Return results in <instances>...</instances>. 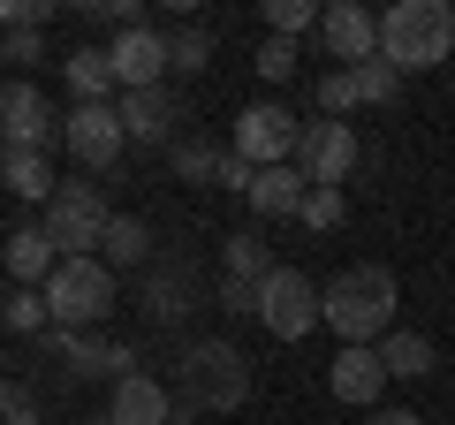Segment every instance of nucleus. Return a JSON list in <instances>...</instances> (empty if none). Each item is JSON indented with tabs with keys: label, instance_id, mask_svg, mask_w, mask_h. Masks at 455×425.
I'll return each mask as SVG.
<instances>
[{
	"label": "nucleus",
	"instance_id": "obj_27",
	"mask_svg": "<svg viewBox=\"0 0 455 425\" xmlns=\"http://www.w3.org/2000/svg\"><path fill=\"white\" fill-rule=\"evenodd\" d=\"M145 311L160 319V327H167V319H182V311H190V281H182V274H152V289H145Z\"/></svg>",
	"mask_w": 455,
	"mask_h": 425
},
{
	"label": "nucleus",
	"instance_id": "obj_1",
	"mask_svg": "<svg viewBox=\"0 0 455 425\" xmlns=\"http://www.w3.org/2000/svg\"><path fill=\"white\" fill-rule=\"evenodd\" d=\"M395 311H403V281H395L379 259L341 266V274L319 289V319L341 334V342H364V349L395 327Z\"/></svg>",
	"mask_w": 455,
	"mask_h": 425
},
{
	"label": "nucleus",
	"instance_id": "obj_29",
	"mask_svg": "<svg viewBox=\"0 0 455 425\" xmlns=\"http://www.w3.org/2000/svg\"><path fill=\"white\" fill-rule=\"evenodd\" d=\"M357 115V92H349V68H326L319 76V122H349Z\"/></svg>",
	"mask_w": 455,
	"mask_h": 425
},
{
	"label": "nucleus",
	"instance_id": "obj_2",
	"mask_svg": "<svg viewBox=\"0 0 455 425\" xmlns=\"http://www.w3.org/2000/svg\"><path fill=\"white\" fill-rule=\"evenodd\" d=\"M175 380H182V410H212V418H228V410L251 403V357L228 342V334H197V342H182Z\"/></svg>",
	"mask_w": 455,
	"mask_h": 425
},
{
	"label": "nucleus",
	"instance_id": "obj_25",
	"mask_svg": "<svg viewBox=\"0 0 455 425\" xmlns=\"http://www.w3.org/2000/svg\"><path fill=\"white\" fill-rule=\"evenodd\" d=\"M296 221H304V229H341V221H349V197L326 190V182H311L304 205H296Z\"/></svg>",
	"mask_w": 455,
	"mask_h": 425
},
{
	"label": "nucleus",
	"instance_id": "obj_12",
	"mask_svg": "<svg viewBox=\"0 0 455 425\" xmlns=\"http://www.w3.org/2000/svg\"><path fill=\"white\" fill-rule=\"evenodd\" d=\"M107 68H114V92H152V84H167V31H152V23L114 31Z\"/></svg>",
	"mask_w": 455,
	"mask_h": 425
},
{
	"label": "nucleus",
	"instance_id": "obj_34",
	"mask_svg": "<svg viewBox=\"0 0 455 425\" xmlns=\"http://www.w3.org/2000/svg\"><path fill=\"white\" fill-rule=\"evenodd\" d=\"M53 0H0V31H46Z\"/></svg>",
	"mask_w": 455,
	"mask_h": 425
},
{
	"label": "nucleus",
	"instance_id": "obj_19",
	"mask_svg": "<svg viewBox=\"0 0 455 425\" xmlns=\"http://www.w3.org/2000/svg\"><path fill=\"white\" fill-rule=\"evenodd\" d=\"M304 190H311V182L296 175L289 160H281V167H259L243 197H251V205H259V221H296V205H304Z\"/></svg>",
	"mask_w": 455,
	"mask_h": 425
},
{
	"label": "nucleus",
	"instance_id": "obj_37",
	"mask_svg": "<svg viewBox=\"0 0 455 425\" xmlns=\"http://www.w3.org/2000/svg\"><path fill=\"white\" fill-rule=\"evenodd\" d=\"M84 8H92V16H107L114 31H137V23H145V0H84Z\"/></svg>",
	"mask_w": 455,
	"mask_h": 425
},
{
	"label": "nucleus",
	"instance_id": "obj_31",
	"mask_svg": "<svg viewBox=\"0 0 455 425\" xmlns=\"http://www.w3.org/2000/svg\"><path fill=\"white\" fill-rule=\"evenodd\" d=\"M0 319H8V334H38V327H46V304H38V289L0 296Z\"/></svg>",
	"mask_w": 455,
	"mask_h": 425
},
{
	"label": "nucleus",
	"instance_id": "obj_4",
	"mask_svg": "<svg viewBox=\"0 0 455 425\" xmlns=\"http://www.w3.org/2000/svg\"><path fill=\"white\" fill-rule=\"evenodd\" d=\"M38 304H46V327H76L92 334L99 319L114 311V274L99 259H61L46 274V289H38Z\"/></svg>",
	"mask_w": 455,
	"mask_h": 425
},
{
	"label": "nucleus",
	"instance_id": "obj_14",
	"mask_svg": "<svg viewBox=\"0 0 455 425\" xmlns=\"http://www.w3.org/2000/svg\"><path fill=\"white\" fill-rule=\"evenodd\" d=\"M61 145H68V160H76V167H99V175L130 152V145H122L114 107H68V115H61Z\"/></svg>",
	"mask_w": 455,
	"mask_h": 425
},
{
	"label": "nucleus",
	"instance_id": "obj_26",
	"mask_svg": "<svg viewBox=\"0 0 455 425\" xmlns=\"http://www.w3.org/2000/svg\"><path fill=\"white\" fill-rule=\"evenodd\" d=\"M212 61V38L205 31H167V76H197Z\"/></svg>",
	"mask_w": 455,
	"mask_h": 425
},
{
	"label": "nucleus",
	"instance_id": "obj_13",
	"mask_svg": "<svg viewBox=\"0 0 455 425\" xmlns=\"http://www.w3.org/2000/svg\"><path fill=\"white\" fill-rule=\"evenodd\" d=\"M114 122H122V145H175V122H182L175 84H152V92H122V99H114Z\"/></svg>",
	"mask_w": 455,
	"mask_h": 425
},
{
	"label": "nucleus",
	"instance_id": "obj_5",
	"mask_svg": "<svg viewBox=\"0 0 455 425\" xmlns=\"http://www.w3.org/2000/svg\"><path fill=\"white\" fill-rule=\"evenodd\" d=\"M107 197L99 182H53V197L38 205V236L53 244V259H92L99 236H107Z\"/></svg>",
	"mask_w": 455,
	"mask_h": 425
},
{
	"label": "nucleus",
	"instance_id": "obj_36",
	"mask_svg": "<svg viewBox=\"0 0 455 425\" xmlns=\"http://www.w3.org/2000/svg\"><path fill=\"white\" fill-rule=\"evenodd\" d=\"M220 311H235V319H259V281H228V274H220Z\"/></svg>",
	"mask_w": 455,
	"mask_h": 425
},
{
	"label": "nucleus",
	"instance_id": "obj_11",
	"mask_svg": "<svg viewBox=\"0 0 455 425\" xmlns=\"http://www.w3.org/2000/svg\"><path fill=\"white\" fill-rule=\"evenodd\" d=\"M319 53L326 61H341V68H357V61H372L379 53V16L364 8V0H334V8H319Z\"/></svg>",
	"mask_w": 455,
	"mask_h": 425
},
{
	"label": "nucleus",
	"instance_id": "obj_7",
	"mask_svg": "<svg viewBox=\"0 0 455 425\" xmlns=\"http://www.w3.org/2000/svg\"><path fill=\"white\" fill-rule=\"evenodd\" d=\"M31 342H38V357H61L76 380H107V388H114V380L137 373V349L130 342H99V334H76V327H38Z\"/></svg>",
	"mask_w": 455,
	"mask_h": 425
},
{
	"label": "nucleus",
	"instance_id": "obj_28",
	"mask_svg": "<svg viewBox=\"0 0 455 425\" xmlns=\"http://www.w3.org/2000/svg\"><path fill=\"white\" fill-rule=\"evenodd\" d=\"M167 160H175V175H182V182H212L220 152H212L205 137H197V145H190V137H175V145H167Z\"/></svg>",
	"mask_w": 455,
	"mask_h": 425
},
{
	"label": "nucleus",
	"instance_id": "obj_24",
	"mask_svg": "<svg viewBox=\"0 0 455 425\" xmlns=\"http://www.w3.org/2000/svg\"><path fill=\"white\" fill-rule=\"evenodd\" d=\"M349 92H357V107H395V99H403V76H395V68L372 53V61L349 68Z\"/></svg>",
	"mask_w": 455,
	"mask_h": 425
},
{
	"label": "nucleus",
	"instance_id": "obj_16",
	"mask_svg": "<svg viewBox=\"0 0 455 425\" xmlns=\"http://www.w3.org/2000/svg\"><path fill=\"white\" fill-rule=\"evenodd\" d=\"M167 410H175V395H167L152 373H130V380L107 388V418L114 425H167Z\"/></svg>",
	"mask_w": 455,
	"mask_h": 425
},
{
	"label": "nucleus",
	"instance_id": "obj_17",
	"mask_svg": "<svg viewBox=\"0 0 455 425\" xmlns=\"http://www.w3.org/2000/svg\"><path fill=\"white\" fill-rule=\"evenodd\" d=\"M61 76H68V99L76 107H114V68H107V46H76V53H61Z\"/></svg>",
	"mask_w": 455,
	"mask_h": 425
},
{
	"label": "nucleus",
	"instance_id": "obj_39",
	"mask_svg": "<svg viewBox=\"0 0 455 425\" xmlns=\"http://www.w3.org/2000/svg\"><path fill=\"white\" fill-rule=\"evenodd\" d=\"M372 425H425V418H418V410H403V403H379Z\"/></svg>",
	"mask_w": 455,
	"mask_h": 425
},
{
	"label": "nucleus",
	"instance_id": "obj_8",
	"mask_svg": "<svg viewBox=\"0 0 455 425\" xmlns=\"http://www.w3.org/2000/svg\"><path fill=\"white\" fill-rule=\"evenodd\" d=\"M296 130L304 122L281 107V99H251L243 115H235V160H251V167H281V160H296Z\"/></svg>",
	"mask_w": 455,
	"mask_h": 425
},
{
	"label": "nucleus",
	"instance_id": "obj_42",
	"mask_svg": "<svg viewBox=\"0 0 455 425\" xmlns=\"http://www.w3.org/2000/svg\"><path fill=\"white\" fill-rule=\"evenodd\" d=\"M38 425H46V418H38Z\"/></svg>",
	"mask_w": 455,
	"mask_h": 425
},
{
	"label": "nucleus",
	"instance_id": "obj_30",
	"mask_svg": "<svg viewBox=\"0 0 455 425\" xmlns=\"http://www.w3.org/2000/svg\"><path fill=\"white\" fill-rule=\"evenodd\" d=\"M311 23H319L311 0H266V31L274 38H296V31H311Z\"/></svg>",
	"mask_w": 455,
	"mask_h": 425
},
{
	"label": "nucleus",
	"instance_id": "obj_15",
	"mask_svg": "<svg viewBox=\"0 0 455 425\" xmlns=\"http://www.w3.org/2000/svg\"><path fill=\"white\" fill-rule=\"evenodd\" d=\"M326 388H334V403H349V410H379V388H387V373H379V349L341 342L334 365H326Z\"/></svg>",
	"mask_w": 455,
	"mask_h": 425
},
{
	"label": "nucleus",
	"instance_id": "obj_38",
	"mask_svg": "<svg viewBox=\"0 0 455 425\" xmlns=\"http://www.w3.org/2000/svg\"><path fill=\"white\" fill-rule=\"evenodd\" d=\"M251 175H259V167H251V160H235V152H220V167H212V182H220V190H235V197L251 190Z\"/></svg>",
	"mask_w": 455,
	"mask_h": 425
},
{
	"label": "nucleus",
	"instance_id": "obj_41",
	"mask_svg": "<svg viewBox=\"0 0 455 425\" xmlns=\"http://www.w3.org/2000/svg\"><path fill=\"white\" fill-rule=\"evenodd\" d=\"M0 160H8V137H0Z\"/></svg>",
	"mask_w": 455,
	"mask_h": 425
},
{
	"label": "nucleus",
	"instance_id": "obj_23",
	"mask_svg": "<svg viewBox=\"0 0 455 425\" xmlns=\"http://www.w3.org/2000/svg\"><path fill=\"white\" fill-rule=\"evenodd\" d=\"M220 259H228V281H266V274H274V251L259 244V229H235L220 244Z\"/></svg>",
	"mask_w": 455,
	"mask_h": 425
},
{
	"label": "nucleus",
	"instance_id": "obj_6",
	"mask_svg": "<svg viewBox=\"0 0 455 425\" xmlns=\"http://www.w3.org/2000/svg\"><path fill=\"white\" fill-rule=\"evenodd\" d=\"M259 327L274 334V342H304V334L319 327V281L296 274V266H274V274L259 281Z\"/></svg>",
	"mask_w": 455,
	"mask_h": 425
},
{
	"label": "nucleus",
	"instance_id": "obj_32",
	"mask_svg": "<svg viewBox=\"0 0 455 425\" xmlns=\"http://www.w3.org/2000/svg\"><path fill=\"white\" fill-rule=\"evenodd\" d=\"M296 68H304V53H296V38H266V46H259V76H266V84H289Z\"/></svg>",
	"mask_w": 455,
	"mask_h": 425
},
{
	"label": "nucleus",
	"instance_id": "obj_9",
	"mask_svg": "<svg viewBox=\"0 0 455 425\" xmlns=\"http://www.w3.org/2000/svg\"><path fill=\"white\" fill-rule=\"evenodd\" d=\"M364 160V145H357V130H349V122H304V130H296V175L304 182H326V190H341V175H349V167Z\"/></svg>",
	"mask_w": 455,
	"mask_h": 425
},
{
	"label": "nucleus",
	"instance_id": "obj_21",
	"mask_svg": "<svg viewBox=\"0 0 455 425\" xmlns=\"http://www.w3.org/2000/svg\"><path fill=\"white\" fill-rule=\"evenodd\" d=\"M372 349H379V373H387V380H425L440 365V349L425 342V334H410V327H387Z\"/></svg>",
	"mask_w": 455,
	"mask_h": 425
},
{
	"label": "nucleus",
	"instance_id": "obj_3",
	"mask_svg": "<svg viewBox=\"0 0 455 425\" xmlns=\"http://www.w3.org/2000/svg\"><path fill=\"white\" fill-rule=\"evenodd\" d=\"M455 53V8L448 0H395L379 16V61L395 76H418V68H440Z\"/></svg>",
	"mask_w": 455,
	"mask_h": 425
},
{
	"label": "nucleus",
	"instance_id": "obj_33",
	"mask_svg": "<svg viewBox=\"0 0 455 425\" xmlns=\"http://www.w3.org/2000/svg\"><path fill=\"white\" fill-rule=\"evenodd\" d=\"M0 425H38V395H31V380H0Z\"/></svg>",
	"mask_w": 455,
	"mask_h": 425
},
{
	"label": "nucleus",
	"instance_id": "obj_35",
	"mask_svg": "<svg viewBox=\"0 0 455 425\" xmlns=\"http://www.w3.org/2000/svg\"><path fill=\"white\" fill-rule=\"evenodd\" d=\"M0 61H46V31H0Z\"/></svg>",
	"mask_w": 455,
	"mask_h": 425
},
{
	"label": "nucleus",
	"instance_id": "obj_40",
	"mask_svg": "<svg viewBox=\"0 0 455 425\" xmlns=\"http://www.w3.org/2000/svg\"><path fill=\"white\" fill-rule=\"evenodd\" d=\"M84 425H114V418H107V410H92V418H84Z\"/></svg>",
	"mask_w": 455,
	"mask_h": 425
},
{
	"label": "nucleus",
	"instance_id": "obj_20",
	"mask_svg": "<svg viewBox=\"0 0 455 425\" xmlns=\"http://www.w3.org/2000/svg\"><path fill=\"white\" fill-rule=\"evenodd\" d=\"M0 266L16 274V289H46V274H53L61 259H53V244L38 236V221H31V229H16L8 244H0Z\"/></svg>",
	"mask_w": 455,
	"mask_h": 425
},
{
	"label": "nucleus",
	"instance_id": "obj_22",
	"mask_svg": "<svg viewBox=\"0 0 455 425\" xmlns=\"http://www.w3.org/2000/svg\"><path fill=\"white\" fill-rule=\"evenodd\" d=\"M0 182H8V197H23V205H46L53 197L46 152H8V160H0Z\"/></svg>",
	"mask_w": 455,
	"mask_h": 425
},
{
	"label": "nucleus",
	"instance_id": "obj_10",
	"mask_svg": "<svg viewBox=\"0 0 455 425\" xmlns=\"http://www.w3.org/2000/svg\"><path fill=\"white\" fill-rule=\"evenodd\" d=\"M0 137H8V152H46V145H61V122H53V107H46V92L38 84H0Z\"/></svg>",
	"mask_w": 455,
	"mask_h": 425
},
{
	"label": "nucleus",
	"instance_id": "obj_18",
	"mask_svg": "<svg viewBox=\"0 0 455 425\" xmlns=\"http://www.w3.org/2000/svg\"><path fill=\"white\" fill-rule=\"evenodd\" d=\"M107 274H137V266L152 259V229L137 221V212H114L107 221V236H99V251H92Z\"/></svg>",
	"mask_w": 455,
	"mask_h": 425
}]
</instances>
